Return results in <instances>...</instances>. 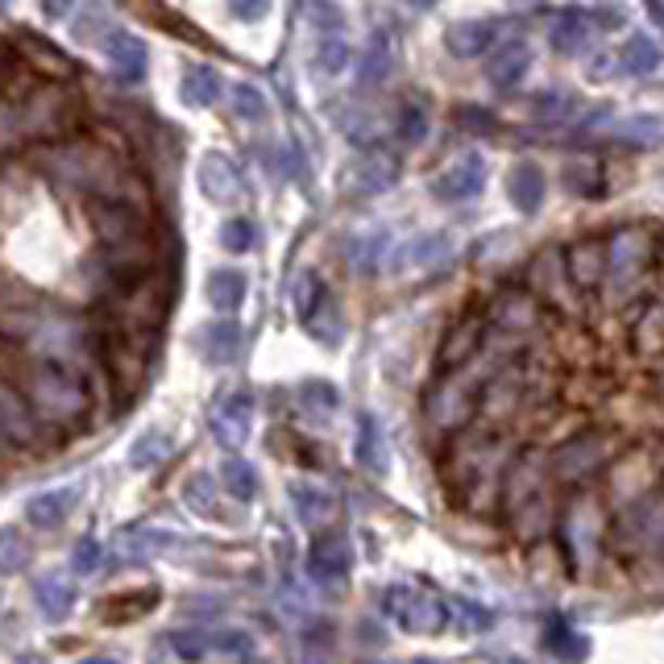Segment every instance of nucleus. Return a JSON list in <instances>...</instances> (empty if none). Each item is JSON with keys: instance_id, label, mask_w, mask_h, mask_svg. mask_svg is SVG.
<instances>
[{"instance_id": "obj_18", "label": "nucleus", "mask_w": 664, "mask_h": 664, "mask_svg": "<svg viewBox=\"0 0 664 664\" xmlns=\"http://www.w3.org/2000/svg\"><path fill=\"white\" fill-rule=\"evenodd\" d=\"M291 502H295V515L308 523V527H320V523H332L336 515V495L316 486V482H299L291 486Z\"/></svg>"}, {"instance_id": "obj_43", "label": "nucleus", "mask_w": 664, "mask_h": 664, "mask_svg": "<svg viewBox=\"0 0 664 664\" xmlns=\"http://www.w3.org/2000/svg\"><path fill=\"white\" fill-rule=\"evenodd\" d=\"M311 407H320V411H336L341 407V391L332 386V382H304V391H299Z\"/></svg>"}, {"instance_id": "obj_31", "label": "nucleus", "mask_w": 664, "mask_h": 664, "mask_svg": "<svg viewBox=\"0 0 664 664\" xmlns=\"http://www.w3.org/2000/svg\"><path fill=\"white\" fill-rule=\"evenodd\" d=\"M220 477H225L229 495L241 498V502H254V498H258V474H254V465H250V461L229 457V461H225V470H220Z\"/></svg>"}, {"instance_id": "obj_52", "label": "nucleus", "mask_w": 664, "mask_h": 664, "mask_svg": "<svg viewBox=\"0 0 664 664\" xmlns=\"http://www.w3.org/2000/svg\"><path fill=\"white\" fill-rule=\"evenodd\" d=\"M4 9H9V0H0V13H4Z\"/></svg>"}, {"instance_id": "obj_16", "label": "nucleus", "mask_w": 664, "mask_h": 664, "mask_svg": "<svg viewBox=\"0 0 664 664\" xmlns=\"http://www.w3.org/2000/svg\"><path fill=\"white\" fill-rule=\"evenodd\" d=\"M495 34H498L495 22H457L445 34V47L457 59H477V54H486V50L495 47Z\"/></svg>"}, {"instance_id": "obj_4", "label": "nucleus", "mask_w": 664, "mask_h": 664, "mask_svg": "<svg viewBox=\"0 0 664 664\" xmlns=\"http://www.w3.org/2000/svg\"><path fill=\"white\" fill-rule=\"evenodd\" d=\"M354 570V545H349V536L345 532H324V536H316L308 548V573L316 582H345Z\"/></svg>"}, {"instance_id": "obj_33", "label": "nucleus", "mask_w": 664, "mask_h": 664, "mask_svg": "<svg viewBox=\"0 0 664 664\" xmlns=\"http://www.w3.org/2000/svg\"><path fill=\"white\" fill-rule=\"evenodd\" d=\"M25 565H29V545H25L13 527H4V532H0V570L17 573V570H25Z\"/></svg>"}, {"instance_id": "obj_6", "label": "nucleus", "mask_w": 664, "mask_h": 664, "mask_svg": "<svg viewBox=\"0 0 664 664\" xmlns=\"http://www.w3.org/2000/svg\"><path fill=\"white\" fill-rule=\"evenodd\" d=\"M399 179V158L391 150H366V158H357L345 175L349 195H379Z\"/></svg>"}, {"instance_id": "obj_13", "label": "nucleus", "mask_w": 664, "mask_h": 664, "mask_svg": "<svg viewBox=\"0 0 664 664\" xmlns=\"http://www.w3.org/2000/svg\"><path fill=\"white\" fill-rule=\"evenodd\" d=\"M593 38H598V22H593L590 13H582V9H565L557 22H552V47L557 54H582V50L590 47Z\"/></svg>"}, {"instance_id": "obj_7", "label": "nucleus", "mask_w": 664, "mask_h": 664, "mask_svg": "<svg viewBox=\"0 0 664 664\" xmlns=\"http://www.w3.org/2000/svg\"><path fill=\"white\" fill-rule=\"evenodd\" d=\"M598 465H602V440L598 436H573L570 445H561L552 457V474L570 482V486L598 474Z\"/></svg>"}, {"instance_id": "obj_36", "label": "nucleus", "mask_w": 664, "mask_h": 664, "mask_svg": "<svg viewBox=\"0 0 664 664\" xmlns=\"http://www.w3.org/2000/svg\"><path fill=\"white\" fill-rule=\"evenodd\" d=\"M254 241H258V233H254V220H229L225 229H220V245L225 250H233V254H245V250H254Z\"/></svg>"}, {"instance_id": "obj_22", "label": "nucleus", "mask_w": 664, "mask_h": 664, "mask_svg": "<svg viewBox=\"0 0 664 664\" xmlns=\"http://www.w3.org/2000/svg\"><path fill=\"white\" fill-rule=\"evenodd\" d=\"M386 245H391V238H386L382 229H361V233H354L349 250H345L349 270H354V274H374L382 266V258H386Z\"/></svg>"}, {"instance_id": "obj_30", "label": "nucleus", "mask_w": 664, "mask_h": 664, "mask_svg": "<svg viewBox=\"0 0 664 664\" xmlns=\"http://www.w3.org/2000/svg\"><path fill=\"white\" fill-rule=\"evenodd\" d=\"M623 63L631 75H652L661 67V47L648 34H631V42L623 47Z\"/></svg>"}, {"instance_id": "obj_28", "label": "nucleus", "mask_w": 664, "mask_h": 664, "mask_svg": "<svg viewBox=\"0 0 664 664\" xmlns=\"http://www.w3.org/2000/svg\"><path fill=\"white\" fill-rule=\"evenodd\" d=\"M166 452H170V436L158 432V427H150V432H142V436L133 440L129 465H133V470H154L158 461H166Z\"/></svg>"}, {"instance_id": "obj_27", "label": "nucleus", "mask_w": 664, "mask_h": 664, "mask_svg": "<svg viewBox=\"0 0 664 664\" xmlns=\"http://www.w3.org/2000/svg\"><path fill=\"white\" fill-rule=\"evenodd\" d=\"M175 545V536H166V532H125L117 545V557L120 561H145V557H154V552H166V548Z\"/></svg>"}, {"instance_id": "obj_47", "label": "nucleus", "mask_w": 664, "mask_h": 664, "mask_svg": "<svg viewBox=\"0 0 664 664\" xmlns=\"http://www.w3.org/2000/svg\"><path fill=\"white\" fill-rule=\"evenodd\" d=\"M79 573H92L95 565H100V545H95L92 536H84L79 545H75V561H72Z\"/></svg>"}, {"instance_id": "obj_48", "label": "nucleus", "mask_w": 664, "mask_h": 664, "mask_svg": "<svg viewBox=\"0 0 664 664\" xmlns=\"http://www.w3.org/2000/svg\"><path fill=\"white\" fill-rule=\"evenodd\" d=\"M229 9H233V17H241V22H261L270 13V0H229Z\"/></svg>"}, {"instance_id": "obj_2", "label": "nucleus", "mask_w": 664, "mask_h": 664, "mask_svg": "<svg viewBox=\"0 0 664 664\" xmlns=\"http://www.w3.org/2000/svg\"><path fill=\"white\" fill-rule=\"evenodd\" d=\"M382 606H386V615L395 618L404 631H411V636H440V631L449 627V606H445L432 590L411 586V582L391 586L386 598H382Z\"/></svg>"}, {"instance_id": "obj_26", "label": "nucleus", "mask_w": 664, "mask_h": 664, "mask_svg": "<svg viewBox=\"0 0 664 664\" xmlns=\"http://www.w3.org/2000/svg\"><path fill=\"white\" fill-rule=\"evenodd\" d=\"M179 95L188 100L191 108H208V104L220 100V75L213 67H191L183 75V84H179Z\"/></svg>"}, {"instance_id": "obj_21", "label": "nucleus", "mask_w": 664, "mask_h": 664, "mask_svg": "<svg viewBox=\"0 0 664 664\" xmlns=\"http://www.w3.org/2000/svg\"><path fill=\"white\" fill-rule=\"evenodd\" d=\"M304 329H308L316 341H324V345H336V341H341V332H345V316H341V308H336V295H332L329 286L320 291V299L308 308Z\"/></svg>"}, {"instance_id": "obj_42", "label": "nucleus", "mask_w": 664, "mask_h": 664, "mask_svg": "<svg viewBox=\"0 0 664 664\" xmlns=\"http://www.w3.org/2000/svg\"><path fill=\"white\" fill-rule=\"evenodd\" d=\"M577 108L573 104V95H561V92H548V95H540L536 100V117L540 120H565Z\"/></svg>"}, {"instance_id": "obj_15", "label": "nucleus", "mask_w": 664, "mask_h": 664, "mask_svg": "<svg viewBox=\"0 0 664 664\" xmlns=\"http://www.w3.org/2000/svg\"><path fill=\"white\" fill-rule=\"evenodd\" d=\"M200 357L208 361V366H229L233 357H238L241 349V329L238 320H216V324H208V329L200 332Z\"/></svg>"}, {"instance_id": "obj_40", "label": "nucleus", "mask_w": 664, "mask_h": 664, "mask_svg": "<svg viewBox=\"0 0 664 664\" xmlns=\"http://www.w3.org/2000/svg\"><path fill=\"white\" fill-rule=\"evenodd\" d=\"M170 648H175L179 656H188V661H200V656L213 648V640H208L204 631H175V636H170Z\"/></svg>"}, {"instance_id": "obj_45", "label": "nucleus", "mask_w": 664, "mask_h": 664, "mask_svg": "<svg viewBox=\"0 0 664 664\" xmlns=\"http://www.w3.org/2000/svg\"><path fill=\"white\" fill-rule=\"evenodd\" d=\"M449 254V241L445 238H420L411 241V250H407V258L416 261V266H427L432 258H445Z\"/></svg>"}, {"instance_id": "obj_5", "label": "nucleus", "mask_w": 664, "mask_h": 664, "mask_svg": "<svg viewBox=\"0 0 664 664\" xmlns=\"http://www.w3.org/2000/svg\"><path fill=\"white\" fill-rule=\"evenodd\" d=\"M208 427H213V436L225 449H241L250 440V432H254V404H250V395H225L213 407Z\"/></svg>"}, {"instance_id": "obj_41", "label": "nucleus", "mask_w": 664, "mask_h": 664, "mask_svg": "<svg viewBox=\"0 0 664 664\" xmlns=\"http://www.w3.org/2000/svg\"><path fill=\"white\" fill-rule=\"evenodd\" d=\"M188 502L191 511H204V515H216V498H213V477H191L188 482Z\"/></svg>"}, {"instance_id": "obj_46", "label": "nucleus", "mask_w": 664, "mask_h": 664, "mask_svg": "<svg viewBox=\"0 0 664 664\" xmlns=\"http://www.w3.org/2000/svg\"><path fill=\"white\" fill-rule=\"evenodd\" d=\"M548 648H552L557 656H586V640H577L570 627H557V631L548 636Z\"/></svg>"}, {"instance_id": "obj_19", "label": "nucleus", "mask_w": 664, "mask_h": 664, "mask_svg": "<svg viewBox=\"0 0 664 664\" xmlns=\"http://www.w3.org/2000/svg\"><path fill=\"white\" fill-rule=\"evenodd\" d=\"M34 602H38V611L47 618H67L75 606V586L67 577H59V573H47V577H38L34 582Z\"/></svg>"}, {"instance_id": "obj_3", "label": "nucleus", "mask_w": 664, "mask_h": 664, "mask_svg": "<svg viewBox=\"0 0 664 664\" xmlns=\"http://www.w3.org/2000/svg\"><path fill=\"white\" fill-rule=\"evenodd\" d=\"M482 188H486V158H482L477 150H465L461 158H452V163L427 183V191H432L436 200H445V204L474 200V195H482Z\"/></svg>"}, {"instance_id": "obj_38", "label": "nucleus", "mask_w": 664, "mask_h": 664, "mask_svg": "<svg viewBox=\"0 0 664 664\" xmlns=\"http://www.w3.org/2000/svg\"><path fill=\"white\" fill-rule=\"evenodd\" d=\"M233 108H238L245 120H261L266 117V95H261L254 84H238V88H233Z\"/></svg>"}, {"instance_id": "obj_25", "label": "nucleus", "mask_w": 664, "mask_h": 664, "mask_svg": "<svg viewBox=\"0 0 664 664\" xmlns=\"http://www.w3.org/2000/svg\"><path fill=\"white\" fill-rule=\"evenodd\" d=\"M29 411H34V407L25 404V399L9 395V391H0V432H4V436H13V440L29 445V440L38 436V424H34Z\"/></svg>"}, {"instance_id": "obj_23", "label": "nucleus", "mask_w": 664, "mask_h": 664, "mask_svg": "<svg viewBox=\"0 0 664 664\" xmlns=\"http://www.w3.org/2000/svg\"><path fill=\"white\" fill-rule=\"evenodd\" d=\"M532 67V50L523 47V42H511V47H498V54L490 59V67H486V79L495 84V88H515L523 75Z\"/></svg>"}, {"instance_id": "obj_8", "label": "nucleus", "mask_w": 664, "mask_h": 664, "mask_svg": "<svg viewBox=\"0 0 664 664\" xmlns=\"http://www.w3.org/2000/svg\"><path fill=\"white\" fill-rule=\"evenodd\" d=\"M661 502L656 498H640L627 515H623V523H618V540L631 548V552H643V548H656L661 545Z\"/></svg>"}, {"instance_id": "obj_29", "label": "nucleus", "mask_w": 664, "mask_h": 664, "mask_svg": "<svg viewBox=\"0 0 664 664\" xmlns=\"http://www.w3.org/2000/svg\"><path fill=\"white\" fill-rule=\"evenodd\" d=\"M357 461L370 465L374 474H382V465H386L382 432H379V420H374V416H361V424H357Z\"/></svg>"}, {"instance_id": "obj_9", "label": "nucleus", "mask_w": 664, "mask_h": 664, "mask_svg": "<svg viewBox=\"0 0 664 664\" xmlns=\"http://www.w3.org/2000/svg\"><path fill=\"white\" fill-rule=\"evenodd\" d=\"M79 495H84L79 486H50V490H38V495L25 502V520L34 523L38 532H50V527L67 523V515L75 511Z\"/></svg>"}, {"instance_id": "obj_35", "label": "nucleus", "mask_w": 664, "mask_h": 664, "mask_svg": "<svg viewBox=\"0 0 664 664\" xmlns=\"http://www.w3.org/2000/svg\"><path fill=\"white\" fill-rule=\"evenodd\" d=\"M308 17L311 25H320L324 34H341L345 29V9L336 0H308Z\"/></svg>"}, {"instance_id": "obj_34", "label": "nucleus", "mask_w": 664, "mask_h": 664, "mask_svg": "<svg viewBox=\"0 0 664 664\" xmlns=\"http://www.w3.org/2000/svg\"><path fill=\"white\" fill-rule=\"evenodd\" d=\"M316 63H320V72H332V75L345 72V67H349V42H345L341 34H324Z\"/></svg>"}, {"instance_id": "obj_10", "label": "nucleus", "mask_w": 664, "mask_h": 664, "mask_svg": "<svg viewBox=\"0 0 664 664\" xmlns=\"http://www.w3.org/2000/svg\"><path fill=\"white\" fill-rule=\"evenodd\" d=\"M104 50H108V59H113V67L125 84H142L145 79V67H150V50L138 34H129V29H108L104 34Z\"/></svg>"}, {"instance_id": "obj_37", "label": "nucleus", "mask_w": 664, "mask_h": 664, "mask_svg": "<svg viewBox=\"0 0 664 664\" xmlns=\"http://www.w3.org/2000/svg\"><path fill=\"white\" fill-rule=\"evenodd\" d=\"M618 133H623V142L656 145V142H661V133H664V125H661V117H636V120H627Z\"/></svg>"}, {"instance_id": "obj_20", "label": "nucleus", "mask_w": 664, "mask_h": 664, "mask_svg": "<svg viewBox=\"0 0 664 664\" xmlns=\"http://www.w3.org/2000/svg\"><path fill=\"white\" fill-rule=\"evenodd\" d=\"M395 67H399L395 38H391V34H374V38L366 42V50H361V67H357L361 84H382Z\"/></svg>"}, {"instance_id": "obj_50", "label": "nucleus", "mask_w": 664, "mask_h": 664, "mask_svg": "<svg viewBox=\"0 0 664 664\" xmlns=\"http://www.w3.org/2000/svg\"><path fill=\"white\" fill-rule=\"evenodd\" d=\"M72 9H75V0H42V13H47L50 22H63Z\"/></svg>"}, {"instance_id": "obj_14", "label": "nucleus", "mask_w": 664, "mask_h": 664, "mask_svg": "<svg viewBox=\"0 0 664 664\" xmlns=\"http://www.w3.org/2000/svg\"><path fill=\"white\" fill-rule=\"evenodd\" d=\"M482 336H486L482 316H470V320L452 324L449 336H445V345H440V370H457V366H465V361L477 354Z\"/></svg>"}, {"instance_id": "obj_11", "label": "nucleus", "mask_w": 664, "mask_h": 664, "mask_svg": "<svg viewBox=\"0 0 664 664\" xmlns=\"http://www.w3.org/2000/svg\"><path fill=\"white\" fill-rule=\"evenodd\" d=\"M195 179H200V191H204V200H213V204H233V200H241L238 166L229 163L225 154H216V150L200 158V170H195Z\"/></svg>"}, {"instance_id": "obj_1", "label": "nucleus", "mask_w": 664, "mask_h": 664, "mask_svg": "<svg viewBox=\"0 0 664 664\" xmlns=\"http://www.w3.org/2000/svg\"><path fill=\"white\" fill-rule=\"evenodd\" d=\"M25 404L34 407V411H42L47 420L54 424H75V420H84L88 416V407H92V395H88V382L84 374L67 366V361H50L42 357L38 366H29L25 370Z\"/></svg>"}, {"instance_id": "obj_32", "label": "nucleus", "mask_w": 664, "mask_h": 664, "mask_svg": "<svg viewBox=\"0 0 664 664\" xmlns=\"http://www.w3.org/2000/svg\"><path fill=\"white\" fill-rule=\"evenodd\" d=\"M395 133H399V142L404 145H420L427 138V113H424V104H404L399 108V120H395Z\"/></svg>"}, {"instance_id": "obj_17", "label": "nucleus", "mask_w": 664, "mask_h": 664, "mask_svg": "<svg viewBox=\"0 0 664 664\" xmlns=\"http://www.w3.org/2000/svg\"><path fill=\"white\" fill-rule=\"evenodd\" d=\"M545 188H548V179L536 163H520L511 175H507V195L515 200L520 213H536V208L545 204Z\"/></svg>"}, {"instance_id": "obj_49", "label": "nucleus", "mask_w": 664, "mask_h": 664, "mask_svg": "<svg viewBox=\"0 0 664 664\" xmlns=\"http://www.w3.org/2000/svg\"><path fill=\"white\" fill-rule=\"evenodd\" d=\"M486 623H490V618H486V611H482V606H474V602H465V606H461V627H470V631H482Z\"/></svg>"}, {"instance_id": "obj_24", "label": "nucleus", "mask_w": 664, "mask_h": 664, "mask_svg": "<svg viewBox=\"0 0 664 664\" xmlns=\"http://www.w3.org/2000/svg\"><path fill=\"white\" fill-rule=\"evenodd\" d=\"M245 291H250V283H245V274L233 270V266L208 274V304H213L216 311H225V316H233V311L241 308Z\"/></svg>"}, {"instance_id": "obj_44", "label": "nucleus", "mask_w": 664, "mask_h": 664, "mask_svg": "<svg viewBox=\"0 0 664 664\" xmlns=\"http://www.w3.org/2000/svg\"><path fill=\"white\" fill-rule=\"evenodd\" d=\"M213 648H220V652H233V656H254V636L250 631H216L213 636Z\"/></svg>"}, {"instance_id": "obj_51", "label": "nucleus", "mask_w": 664, "mask_h": 664, "mask_svg": "<svg viewBox=\"0 0 664 664\" xmlns=\"http://www.w3.org/2000/svg\"><path fill=\"white\" fill-rule=\"evenodd\" d=\"M411 4H420V9H427V4H436V0H411Z\"/></svg>"}, {"instance_id": "obj_12", "label": "nucleus", "mask_w": 664, "mask_h": 664, "mask_svg": "<svg viewBox=\"0 0 664 664\" xmlns=\"http://www.w3.org/2000/svg\"><path fill=\"white\" fill-rule=\"evenodd\" d=\"M565 266H570V279L577 286H598L602 274H606V241L598 238H582L565 250Z\"/></svg>"}, {"instance_id": "obj_39", "label": "nucleus", "mask_w": 664, "mask_h": 664, "mask_svg": "<svg viewBox=\"0 0 664 664\" xmlns=\"http://www.w3.org/2000/svg\"><path fill=\"white\" fill-rule=\"evenodd\" d=\"M565 188H570L573 195H590V191H598V166L570 163L565 166Z\"/></svg>"}]
</instances>
